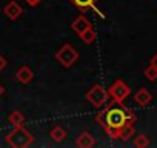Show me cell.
<instances>
[{
  "instance_id": "1",
  "label": "cell",
  "mask_w": 157,
  "mask_h": 148,
  "mask_svg": "<svg viewBox=\"0 0 157 148\" xmlns=\"http://www.w3.org/2000/svg\"><path fill=\"white\" fill-rule=\"evenodd\" d=\"M128 117L129 116H128L126 110L116 105L106 111V125L113 127V128H122V127H125V122L128 120Z\"/></svg>"
},
{
  "instance_id": "2",
  "label": "cell",
  "mask_w": 157,
  "mask_h": 148,
  "mask_svg": "<svg viewBox=\"0 0 157 148\" xmlns=\"http://www.w3.org/2000/svg\"><path fill=\"white\" fill-rule=\"evenodd\" d=\"M6 142L11 145V146H26L29 142H31V136L19 125L13 133L8 134L6 137Z\"/></svg>"
},
{
  "instance_id": "3",
  "label": "cell",
  "mask_w": 157,
  "mask_h": 148,
  "mask_svg": "<svg viewBox=\"0 0 157 148\" xmlns=\"http://www.w3.org/2000/svg\"><path fill=\"white\" fill-rule=\"evenodd\" d=\"M3 11H5V14H6L11 20H16V19L22 14V8H20L16 2H10V3L3 8Z\"/></svg>"
},
{
  "instance_id": "4",
  "label": "cell",
  "mask_w": 157,
  "mask_h": 148,
  "mask_svg": "<svg viewBox=\"0 0 157 148\" xmlns=\"http://www.w3.org/2000/svg\"><path fill=\"white\" fill-rule=\"evenodd\" d=\"M31 77H33V72H31L26 66H22V68L17 71V79H19L20 82H23V84L29 82V80H31Z\"/></svg>"
},
{
  "instance_id": "5",
  "label": "cell",
  "mask_w": 157,
  "mask_h": 148,
  "mask_svg": "<svg viewBox=\"0 0 157 148\" xmlns=\"http://www.w3.org/2000/svg\"><path fill=\"white\" fill-rule=\"evenodd\" d=\"M10 122H11L13 125L19 127V125L23 122V114H22V113H19V111H14V113L10 116Z\"/></svg>"
},
{
  "instance_id": "6",
  "label": "cell",
  "mask_w": 157,
  "mask_h": 148,
  "mask_svg": "<svg viewBox=\"0 0 157 148\" xmlns=\"http://www.w3.org/2000/svg\"><path fill=\"white\" fill-rule=\"evenodd\" d=\"M136 99H137V102H139L140 105H145V103L149 102V94L145 93V91H140V93L136 96Z\"/></svg>"
},
{
  "instance_id": "7",
  "label": "cell",
  "mask_w": 157,
  "mask_h": 148,
  "mask_svg": "<svg viewBox=\"0 0 157 148\" xmlns=\"http://www.w3.org/2000/svg\"><path fill=\"white\" fill-rule=\"evenodd\" d=\"M93 143V139L90 134H82L80 136V140H78V145H91Z\"/></svg>"
},
{
  "instance_id": "8",
  "label": "cell",
  "mask_w": 157,
  "mask_h": 148,
  "mask_svg": "<svg viewBox=\"0 0 157 148\" xmlns=\"http://www.w3.org/2000/svg\"><path fill=\"white\" fill-rule=\"evenodd\" d=\"M93 2H94V0H74V3L77 6H80V8H86V6L93 5Z\"/></svg>"
},
{
  "instance_id": "9",
  "label": "cell",
  "mask_w": 157,
  "mask_h": 148,
  "mask_svg": "<svg viewBox=\"0 0 157 148\" xmlns=\"http://www.w3.org/2000/svg\"><path fill=\"white\" fill-rule=\"evenodd\" d=\"M52 136H54V139H56V140H62V139H63V136H65V133H63V130L56 128V130L52 131Z\"/></svg>"
},
{
  "instance_id": "10",
  "label": "cell",
  "mask_w": 157,
  "mask_h": 148,
  "mask_svg": "<svg viewBox=\"0 0 157 148\" xmlns=\"http://www.w3.org/2000/svg\"><path fill=\"white\" fill-rule=\"evenodd\" d=\"M5 66H6V60H5V57L0 56V71H2Z\"/></svg>"
},
{
  "instance_id": "11",
  "label": "cell",
  "mask_w": 157,
  "mask_h": 148,
  "mask_svg": "<svg viewBox=\"0 0 157 148\" xmlns=\"http://www.w3.org/2000/svg\"><path fill=\"white\" fill-rule=\"evenodd\" d=\"M146 74H148V77H149V79H154V77H155V76H154V71H152V69H148V71H146Z\"/></svg>"
},
{
  "instance_id": "12",
  "label": "cell",
  "mask_w": 157,
  "mask_h": 148,
  "mask_svg": "<svg viewBox=\"0 0 157 148\" xmlns=\"http://www.w3.org/2000/svg\"><path fill=\"white\" fill-rule=\"evenodd\" d=\"M3 91H5V90H3V87H2V85H0V96H2V94H3Z\"/></svg>"
}]
</instances>
